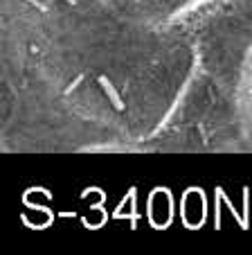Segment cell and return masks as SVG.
<instances>
[{"label": "cell", "instance_id": "cell-1", "mask_svg": "<svg viewBox=\"0 0 252 255\" xmlns=\"http://www.w3.org/2000/svg\"><path fill=\"white\" fill-rule=\"evenodd\" d=\"M32 54L77 116L126 135L158 129L189 77V50L169 43L167 27L129 18L101 0L50 11Z\"/></svg>", "mask_w": 252, "mask_h": 255}, {"label": "cell", "instance_id": "cell-2", "mask_svg": "<svg viewBox=\"0 0 252 255\" xmlns=\"http://www.w3.org/2000/svg\"><path fill=\"white\" fill-rule=\"evenodd\" d=\"M110 9L149 25L171 27L207 9L216 0H101Z\"/></svg>", "mask_w": 252, "mask_h": 255}, {"label": "cell", "instance_id": "cell-3", "mask_svg": "<svg viewBox=\"0 0 252 255\" xmlns=\"http://www.w3.org/2000/svg\"><path fill=\"white\" fill-rule=\"evenodd\" d=\"M239 113H241L243 129H246L248 138L252 140V50L246 57L241 82H239Z\"/></svg>", "mask_w": 252, "mask_h": 255}]
</instances>
